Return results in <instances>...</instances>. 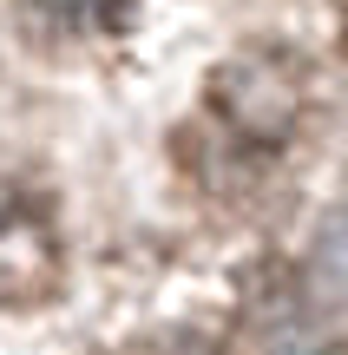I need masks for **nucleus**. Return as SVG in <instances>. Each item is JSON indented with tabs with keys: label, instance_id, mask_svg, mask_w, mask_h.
<instances>
[{
	"label": "nucleus",
	"instance_id": "obj_1",
	"mask_svg": "<svg viewBox=\"0 0 348 355\" xmlns=\"http://www.w3.org/2000/svg\"><path fill=\"white\" fill-rule=\"evenodd\" d=\"M302 79L309 66L283 46H257V53H237L217 79H210V105L223 112V125L237 139H257V145H283L289 125L302 112Z\"/></svg>",
	"mask_w": 348,
	"mask_h": 355
},
{
	"label": "nucleus",
	"instance_id": "obj_2",
	"mask_svg": "<svg viewBox=\"0 0 348 355\" xmlns=\"http://www.w3.org/2000/svg\"><path fill=\"white\" fill-rule=\"evenodd\" d=\"M59 224L33 184L0 178V303H46L59 290Z\"/></svg>",
	"mask_w": 348,
	"mask_h": 355
},
{
	"label": "nucleus",
	"instance_id": "obj_3",
	"mask_svg": "<svg viewBox=\"0 0 348 355\" xmlns=\"http://www.w3.org/2000/svg\"><path fill=\"white\" fill-rule=\"evenodd\" d=\"M20 13H26V26H33L39 40L73 46V40H112V33H125L131 0H20Z\"/></svg>",
	"mask_w": 348,
	"mask_h": 355
},
{
	"label": "nucleus",
	"instance_id": "obj_4",
	"mask_svg": "<svg viewBox=\"0 0 348 355\" xmlns=\"http://www.w3.org/2000/svg\"><path fill=\"white\" fill-rule=\"evenodd\" d=\"M184 355H210V349H184Z\"/></svg>",
	"mask_w": 348,
	"mask_h": 355
}]
</instances>
